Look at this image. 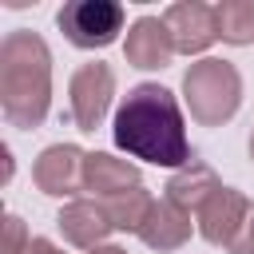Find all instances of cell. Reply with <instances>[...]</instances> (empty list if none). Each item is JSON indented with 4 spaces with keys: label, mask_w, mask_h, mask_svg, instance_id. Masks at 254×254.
<instances>
[{
    "label": "cell",
    "mask_w": 254,
    "mask_h": 254,
    "mask_svg": "<svg viewBox=\"0 0 254 254\" xmlns=\"http://www.w3.org/2000/svg\"><path fill=\"white\" fill-rule=\"evenodd\" d=\"M111 139L131 159H143L151 167H187L194 163V147L187 139V119L179 107V95L163 83H135L111 123Z\"/></svg>",
    "instance_id": "6da1fadb"
},
{
    "label": "cell",
    "mask_w": 254,
    "mask_h": 254,
    "mask_svg": "<svg viewBox=\"0 0 254 254\" xmlns=\"http://www.w3.org/2000/svg\"><path fill=\"white\" fill-rule=\"evenodd\" d=\"M0 111L20 131L40 127L52 111V52L32 28H12L0 40Z\"/></svg>",
    "instance_id": "7a4b0ae2"
},
{
    "label": "cell",
    "mask_w": 254,
    "mask_h": 254,
    "mask_svg": "<svg viewBox=\"0 0 254 254\" xmlns=\"http://www.w3.org/2000/svg\"><path fill=\"white\" fill-rule=\"evenodd\" d=\"M183 103L198 127H222L242 107V75L230 60L202 56L183 71Z\"/></svg>",
    "instance_id": "3957f363"
},
{
    "label": "cell",
    "mask_w": 254,
    "mask_h": 254,
    "mask_svg": "<svg viewBox=\"0 0 254 254\" xmlns=\"http://www.w3.org/2000/svg\"><path fill=\"white\" fill-rule=\"evenodd\" d=\"M56 24L71 48L95 52L119 40V32L127 28V8L119 0H67L56 12Z\"/></svg>",
    "instance_id": "277c9868"
},
{
    "label": "cell",
    "mask_w": 254,
    "mask_h": 254,
    "mask_svg": "<svg viewBox=\"0 0 254 254\" xmlns=\"http://www.w3.org/2000/svg\"><path fill=\"white\" fill-rule=\"evenodd\" d=\"M115 99V67L103 60L79 64L67 79V103H71V123L79 131H95L107 119V107Z\"/></svg>",
    "instance_id": "5b68a950"
},
{
    "label": "cell",
    "mask_w": 254,
    "mask_h": 254,
    "mask_svg": "<svg viewBox=\"0 0 254 254\" xmlns=\"http://www.w3.org/2000/svg\"><path fill=\"white\" fill-rule=\"evenodd\" d=\"M83 163H87V151H79L75 143H52L36 155L32 183L52 198H71L83 190Z\"/></svg>",
    "instance_id": "8992f818"
},
{
    "label": "cell",
    "mask_w": 254,
    "mask_h": 254,
    "mask_svg": "<svg viewBox=\"0 0 254 254\" xmlns=\"http://www.w3.org/2000/svg\"><path fill=\"white\" fill-rule=\"evenodd\" d=\"M163 24L175 40V52L183 56H202L214 40H218V16L210 4L202 0H179L163 12Z\"/></svg>",
    "instance_id": "52a82bcc"
},
{
    "label": "cell",
    "mask_w": 254,
    "mask_h": 254,
    "mask_svg": "<svg viewBox=\"0 0 254 254\" xmlns=\"http://www.w3.org/2000/svg\"><path fill=\"white\" fill-rule=\"evenodd\" d=\"M123 56L131 67L139 71H159L175 60V40L163 24V16H139L131 28H127V40H123Z\"/></svg>",
    "instance_id": "ba28073f"
},
{
    "label": "cell",
    "mask_w": 254,
    "mask_h": 254,
    "mask_svg": "<svg viewBox=\"0 0 254 254\" xmlns=\"http://www.w3.org/2000/svg\"><path fill=\"white\" fill-rule=\"evenodd\" d=\"M246 210H250V198H246L242 190L218 187V190L198 206L194 226H198V234H202L210 246H222V250H226V242L234 238V230H238V222L246 218Z\"/></svg>",
    "instance_id": "9c48e42d"
},
{
    "label": "cell",
    "mask_w": 254,
    "mask_h": 254,
    "mask_svg": "<svg viewBox=\"0 0 254 254\" xmlns=\"http://www.w3.org/2000/svg\"><path fill=\"white\" fill-rule=\"evenodd\" d=\"M56 226L64 234V242L79 246V250H95V246H107V234L115 230L111 218H107V206L99 198H71L60 214H56Z\"/></svg>",
    "instance_id": "30bf717a"
},
{
    "label": "cell",
    "mask_w": 254,
    "mask_h": 254,
    "mask_svg": "<svg viewBox=\"0 0 254 254\" xmlns=\"http://www.w3.org/2000/svg\"><path fill=\"white\" fill-rule=\"evenodd\" d=\"M131 187H143V171L127 159H115L107 151H87L83 163V190L91 198H115Z\"/></svg>",
    "instance_id": "8fae6325"
},
{
    "label": "cell",
    "mask_w": 254,
    "mask_h": 254,
    "mask_svg": "<svg viewBox=\"0 0 254 254\" xmlns=\"http://www.w3.org/2000/svg\"><path fill=\"white\" fill-rule=\"evenodd\" d=\"M190 230H198V226H194V218L183 206H175L171 198H155L147 222L139 226V242L151 246V250H159V254H167V250L187 246L190 242Z\"/></svg>",
    "instance_id": "7c38bea8"
},
{
    "label": "cell",
    "mask_w": 254,
    "mask_h": 254,
    "mask_svg": "<svg viewBox=\"0 0 254 254\" xmlns=\"http://www.w3.org/2000/svg\"><path fill=\"white\" fill-rule=\"evenodd\" d=\"M222 187V179L214 175V167H206L202 159H194V163H187V167H179L171 179H167V194L163 198H171L175 206H183L187 214H198V206L214 194Z\"/></svg>",
    "instance_id": "4fadbf2b"
},
{
    "label": "cell",
    "mask_w": 254,
    "mask_h": 254,
    "mask_svg": "<svg viewBox=\"0 0 254 254\" xmlns=\"http://www.w3.org/2000/svg\"><path fill=\"white\" fill-rule=\"evenodd\" d=\"M99 202L107 206L111 226H115V230H127V234H139V226L147 222V214H151V206H155V198H151L147 187H131V190H123V194H115V198H99Z\"/></svg>",
    "instance_id": "5bb4252c"
},
{
    "label": "cell",
    "mask_w": 254,
    "mask_h": 254,
    "mask_svg": "<svg viewBox=\"0 0 254 254\" xmlns=\"http://www.w3.org/2000/svg\"><path fill=\"white\" fill-rule=\"evenodd\" d=\"M214 16H218L222 44H234V48L254 44V0H222L214 4Z\"/></svg>",
    "instance_id": "9a60e30c"
},
{
    "label": "cell",
    "mask_w": 254,
    "mask_h": 254,
    "mask_svg": "<svg viewBox=\"0 0 254 254\" xmlns=\"http://www.w3.org/2000/svg\"><path fill=\"white\" fill-rule=\"evenodd\" d=\"M226 254H254V198H250V210H246V218L238 222L234 238L226 242Z\"/></svg>",
    "instance_id": "2e32d148"
},
{
    "label": "cell",
    "mask_w": 254,
    "mask_h": 254,
    "mask_svg": "<svg viewBox=\"0 0 254 254\" xmlns=\"http://www.w3.org/2000/svg\"><path fill=\"white\" fill-rule=\"evenodd\" d=\"M28 246H32V238H28L24 222L16 214H8L4 218V254H28Z\"/></svg>",
    "instance_id": "e0dca14e"
},
{
    "label": "cell",
    "mask_w": 254,
    "mask_h": 254,
    "mask_svg": "<svg viewBox=\"0 0 254 254\" xmlns=\"http://www.w3.org/2000/svg\"><path fill=\"white\" fill-rule=\"evenodd\" d=\"M28 254H64L52 238H32V246H28Z\"/></svg>",
    "instance_id": "ac0fdd59"
},
{
    "label": "cell",
    "mask_w": 254,
    "mask_h": 254,
    "mask_svg": "<svg viewBox=\"0 0 254 254\" xmlns=\"http://www.w3.org/2000/svg\"><path fill=\"white\" fill-rule=\"evenodd\" d=\"M87 254H127V250H123V246H111V242H107V246H95V250H87Z\"/></svg>",
    "instance_id": "d6986e66"
},
{
    "label": "cell",
    "mask_w": 254,
    "mask_h": 254,
    "mask_svg": "<svg viewBox=\"0 0 254 254\" xmlns=\"http://www.w3.org/2000/svg\"><path fill=\"white\" fill-rule=\"evenodd\" d=\"M250 159H254V135H250Z\"/></svg>",
    "instance_id": "ffe728a7"
}]
</instances>
